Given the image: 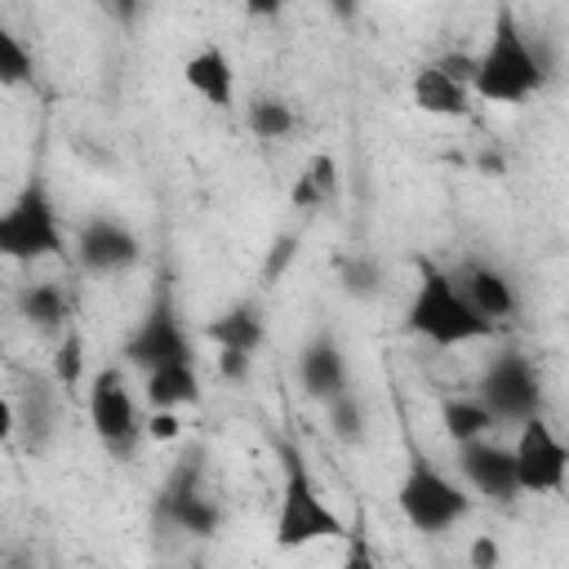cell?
Segmentation results:
<instances>
[{"instance_id": "6da1fadb", "label": "cell", "mask_w": 569, "mask_h": 569, "mask_svg": "<svg viewBox=\"0 0 569 569\" xmlns=\"http://www.w3.org/2000/svg\"><path fill=\"white\" fill-rule=\"evenodd\" d=\"M551 71L542 49L533 44L529 27L511 9V0H498L493 22L485 31V44L476 49V102L485 107H525L547 89Z\"/></svg>"}, {"instance_id": "7a4b0ae2", "label": "cell", "mask_w": 569, "mask_h": 569, "mask_svg": "<svg viewBox=\"0 0 569 569\" xmlns=\"http://www.w3.org/2000/svg\"><path fill=\"white\" fill-rule=\"evenodd\" d=\"M405 329L440 351L476 347L498 333V325L485 320L476 302L462 293V284L453 280V267L436 258H413V293L405 302Z\"/></svg>"}, {"instance_id": "3957f363", "label": "cell", "mask_w": 569, "mask_h": 569, "mask_svg": "<svg viewBox=\"0 0 569 569\" xmlns=\"http://www.w3.org/2000/svg\"><path fill=\"white\" fill-rule=\"evenodd\" d=\"M280 458V493H276V520H271V542L280 551H302L311 542H333L347 533L342 516L325 498L307 453L293 440H276Z\"/></svg>"}, {"instance_id": "277c9868", "label": "cell", "mask_w": 569, "mask_h": 569, "mask_svg": "<svg viewBox=\"0 0 569 569\" xmlns=\"http://www.w3.org/2000/svg\"><path fill=\"white\" fill-rule=\"evenodd\" d=\"M471 507H476V493L462 485L458 471H445L422 449H409L405 471L396 480V511L413 533H427V538L453 533L471 516Z\"/></svg>"}, {"instance_id": "5b68a950", "label": "cell", "mask_w": 569, "mask_h": 569, "mask_svg": "<svg viewBox=\"0 0 569 569\" xmlns=\"http://www.w3.org/2000/svg\"><path fill=\"white\" fill-rule=\"evenodd\" d=\"M67 244L71 240H67L58 200H53L49 182L40 173H31L0 213V258H9L18 267H36L49 258H67Z\"/></svg>"}, {"instance_id": "8992f818", "label": "cell", "mask_w": 569, "mask_h": 569, "mask_svg": "<svg viewBox=\"0 0 569 569\" xmlns=\"http://www.w3.org/2000/svg\"><path fill=\"white\" fill-rule=\"evenodd\" d=\"M84 418L102 453L129 462L138 445L147 440V413H138L133 382L124 378L120 365H98L84 382Z\"/></svg>"}, {"instance_id": "52a82bcc", "label": "cell", "mask_w": 569, "mask_h": 569, "mask_svg": "<svg viewBox=\"0 0 569 569\" xmlns=\"http://www.w3.org/2000/svg\"><path fill=\"white\" fill-rule=\"evenodd\" d=\"M120 356L138 373H147L156 365H169V360H191L196 356V333H191V325L182 316V302H178L173 280H156L151 284V298L138 311V320H133Z\"/></svg>"}, {"instance_id": "ba28073f", "label": "cell", "mask_w": 569, "mask_h": 569, "mask_svg": "<svg viewBox=\"0 0 569 569\" xmlns=\"http://www.w3.org/2000/svg\"><path fill=\"white\" fill-rule=\"evenodd\" d=\"M156 525L187 538H213L222 529V502L204 480V449H187L156 493Z\"/></svg>"}, {"instance_id": "9c48e42d", "label": "cell", "mask_w": 569, "mask_h": 569, "mask_svg": "<svg viewBox=\"0 0 569 569\" xmlns=\"http://www.w3.org/2000/svg\"><path fill=\"white\" fill-rule=\"evenodd\" d=\"M476 396L493 409L498 427H520L542 413V373L520 347H498L476 378Z\"/></svg>"}, {"instance_id": "30bf717a", "label": "cell", "mask_w": 569, "mask_h": 569, "mask_svg": "<svg viewBox=\"0 0 569 569\" xmlns=\"http://www.w3.org/2000/svg\"><path fill=\"white\" fill-rule=\"evenodd\" d=\"M516 480L529 498H556L569 489V440L547 422V413H533L516 427Z\"/></svg>"}, {"instance_id": "8fae6325", "label": "cell", "mask_w": 569, "mask_h": 569, "mask_svg": "<svg viewBox=\"0 0 569 569\" xmlns=\"http://www.w3.org/2000/svg\"><path fill=\"white\" fill-rule=\"evenodd\" d=\"M71 258H76V267L84 276L116 280V276H129L142 262V240H138V231L124 218L89 213L71 231Z\"/></svg>"}, {"instance_id": "7c38bea8", "label": "cell", "mask_w": 569, "mask_h": 569, "mask_svg": "<svg viewBox=\"0 0 569 569\" xmlns=\"http://www.w3.org/2000/svg\"><path fill=\"white\" fill-rule=\"evenodd\" d=\"M471 80H476V53H440L409 76V102L431 120H462L476 102Z\"/></svg>"}, {"instance_id": "4fadbf2b", "label": "cell", "mask_w": 569, "mask_h": 569, "mask_svg": "<svg viewBox=\"0 0 569 569\" xmlns=\"http://www.w3.org/2000/svg\"><path fill=\"white\" fill-rule=\"evenodd\" d=\"M453 471L462 476V485L485 498V502H516L520 498V480H516V449L511 440L476 436L453 445Z\"/></svg>"}, {"instance_id": "5bb4252c", "label": "cell", "mask_w": 569, "mask_h": 569, "mask_svg": "<svg viewBox=\"0 0 569 569\" xmlns=\"http://www.w3.org/2000/svg\"><path fill=\"white\" fill-rule=\"evenodd\" d=\"M58 396L62 387L53 378H31L13 396H4V436H18L27 453H44L58 436Z\"/></svg>"}, {"instance_id": "9a60e30c", "label": "cell", "mask_w": 569, "mask_h": 569, "mask_svg": "<svg viewBox=\"0 0 569 569\" xmlns=\"http://www.w3.org/2000/svg\"><path fill=\"white\" fill-rule=\"evenodd\" d=\"M293 378H298L302 396H307V400H316V405H329L333 396H342V391L351 387L347 347L338 342V333H333V329H316V333L298 347Z\"/></svg>"}, {"instance_id": "2e32d148", "label": "cell", "mask_w": 569, "mask_h": 569, "mask_svg": "<svg viewBox=\"0 0 569 569\" xmlns=\"http://www.w3.org/2000/svg\"><path fill=\"white\" fill-rule=\"evenodd\" d=\"M453 280L476 302V311L485 320H493L498 329L520 316V293H516V284H511V276L502 267H493L485 258H462V262H453Z\"/></svg>"}, {"instance_id": "e0dca14e", "label": "cell", "mask_w": 569, "mask_h": 569, "mask_svg": "<svg viewBox=\"0 0 569 569\" xmlns=\"http://www.w3.org/2000/svg\"><path fill=\"white\" fill-rule=\"evenodd\" d=\"M204 342H213V356H253L267 342V311L258 298H236L231 307H222L218 316L204 320L200 329Z\"/></svg>"}, {"instance_id": "ac0fdd59", "label": "cell", "mask_w": 569, "mask_h": 569, "mask_svg": "<svg viewBox=\"0 0 569 569\" xmlns=\"http://www.w3.org/2000/svg\"><path fill=\"white\" fill-rule=\"evenodd\" d=\"M182 84L213 111H236V62L222 44H200L178 67Z\"/></svg>"}, {"instance_id": "d6986e66", "label": "cell", "mask_w": 569, "mask_h": 569, "mask_svg": "<svg viewBox=\"0 0 569 569\" xmlns=\"http://www.w3.org/2000/svg\"><path fill=\"white\" fill-rule=\"evenodd\" d=\"M13 311L18 320H27L36 333H49V338L76 325V307L62 280H22L13 289Z\"/></svg>"}, {"instance_id": "ffe728a7", "label": "cell", "mask_w": 569, "mask_h": 569, "mask_svg": "<svg viewBox=\"0 0 569 569\" xmlns=\"http://www.w3.org/2000/svg\"><path fill=\"white\" fill-rule=\"evenodd\" d=\"M142 400H147V409H196L204 400V382H200L196 356L147 369L142 373Z\"/></svg>"}, {"instance_id": "44dd1931", "label": "cell", "mask_w": 569, "mask_h": 569, "mask_svg": "<svg viewBox=\"0 0 569 569\" xmlns=\"http://www.w3.org/2000/svg\"><path fill=\"white\" fill-rule=\"evenodd\" d=\"M338 187H342V169L329 151H316L307 156V164L298 169L293 187H289V209L293 213H320L325 204L338 200Z\"/></svg>"}, {"instance_id": "7402d4cb", "label": "cell", "mask_w": 569, "mask_h": 569, "mask_svg": "<svg viewBox=\"0 0 569 569\" xmlns=\"http://www.w3.org/2000/svg\"><path fill=\"white\" fill-rule=\"evenodd\" d=\"M240 120H244V129H249L258 142H284V138H293V129H298V111H293V102L280 98V93H253V98L240 107Z\"/></svg>"}, {"instance_id": "603a6c76", "label": "cell", "mask_w": 569, "mask_h": 569, "mask_svg": "<svg viewBox=\"0 0 569 569\" xmlns=\"http://www.w3.org/2000/svg\"><path fill=\"white\" fill-rule=\"evenodd\" d=\"M440 427H445V436H449L453 445H462V440H476V436L498 431V418H493V409L471 391V396H445V400H440Z\"/></svg>"}, {"instance_id": "cb8c5ba5", "label": "cell", "mask_w": 569, "mask_h": 569, "mask_svg": "<svg viewBox=\"0 0 569 569\" xmlns=\"http://www.w3.org/2000/svg\"><path fill=\"white\" fill-rule=\"evenodd\" d=\"M325 422H329L333 440H342V445H365V440H369V400H365L356 387H347L342 396H333V400L325 405Z\"/></svg>"}, {"instance_id": "d4e9b609", "label": "cell", "mask_w": 569, "mask_h": 569, "mask_svg": "<svg viewBox=\"0 0 569 569\" xmlns=\"http://www.w3.org/2000/svg\"><path fill=\"white\" fill-rule=\"evenodd\" d=\"M49 378L62 387V391H80L89 382V347H84V333L71 325L58 333V347H53V369Z\"/></svg>"}, {"instance_id": "484cf974", "label": "cell", "mask_w": 569, "mask_h": 569, "mask_svg": "<svg viewBox=\"0 0 569 569\" xmlns=\"http://www.w3.org/2000/svg\"><path fill=\"white\" fill-rule=\"evenodd\" d=\"M338 284H342L347 298L373 302V298H382V289H387V271H382V262H378L373 253H347V258L338 262Z\"/></svg>"}, {"instance_id": "4316f807", "label": "cell", "mask_w": 569, "mask_h": 569, "mask_svg": "<svg viewBox=\"0 0 569 569\" xmlns=\"http://www.w3.org/2000/svg\"><path fill=\"white\" fill-rule=\"evenodd\" d=\"M0 84L4 89H27L36 84V53L27 49V40L18 31H0Z\"/></svg>"}, {"instance_id": "83f0119b", "label": "cell", "mask_w": 569, "mask_h": 569, "mask_svg": "<svg viewBox=\"0 0 569 569\" xmlns=\"http://www.w3.org/2000/svg\"><path fill=\"white\" fill-rule=\"evenodd\" d=\"M298 258V231H284V236H276L271 240V249H267V262H262V280L271 284V280H280V271H289V262Z\"/></svg>"}, {"instance_id": "f1b7e54d", "label": "cell", "mask_w": 569, "mask_h": 569, "mask_svg": "<svg viewBox=\"0 0 569 569\" xmlns=\"http://www.w3.org/2000/svg\"><path fill=\"white\" fill-rule=\"evenodd\" d=\"M182 436V409H147V440L173 445Z\"/></svg>"}, {"instance_id": "f546056e", "label": "cell", "mask_w": 569, "mask_h": 569, "mask_svg": "<svg viewBox=\"0 0 569 569\" xmlns=\"http://www.w3.org/2000/svg\"><path fill=\"white\" fill-rule=\"evenodd\" d=\"M236 4H240L244 18H253V22H271V18H280L284 9H293L298 0H236Z\"/></svg>"}, {"instance_id": "4dcf8cb0", "label": "cell", "mask_w": 569, "mask_h": 569, "mask_svg": "<svg viewBox=\"0 0 569 569\" xmlns=\"http://www.w3.org/2000/svg\"><path fill=\"white\" fill-rule=\"evenodd\" d=\"M213 360H218L222 382H249V373H253V356H213Z\"/></svg>"}, {"instance_id": "1f68e13d", "label": "cell", "mask_w": 569, "mask_h": 569, "mask_svg": "<svg viewBox=\"0 0 569 569\" xmlns=\"http://www.w3.org/2000/svg\"><path fill=\"white\" fill-rule=\"evenodd\" d=\"M147 4H151V0H111V18H116L124 31H133V27L147 18Z\"/></svg>"}, {"instance_id": "d6a6232c", "label": "cell", "mask_w": 569, "mask_h": 569, "mask_svg": "<svg viewBox=\"0 0 569 569\" xmlns=\"http://www.w3.org/2000/svg\"><path fill=\"white\" fill-rule=\"evenodd\" d=\"M471 560H480V565H489V560H498V547H493L489 538H480V542L471 547Z\"/></svg>"}]
</instances>
